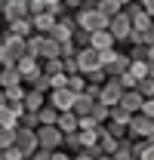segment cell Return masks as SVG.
<instances>
[{"label": "cell", "instance_id": "ab89813d", "mask_svg": "<svg viewBox=\"0 0 154 160\" xmlns=\"http://www.w3.org/2000/svg\"><path fill=\"white\" fill-rule=\"evenodd\" d=\"M80 3H83V0H62L65 9H80Z\"/></svg>", "mask_w": 154, "mask_h": 160}, {"label": "cell", "instance_id": "83f0119b", "mask_svg": "<svg viewBox=\"0 0 154 160\" xmlns=\"http://www.w3.org/2000/svg\"><path fill=\"white\" fill-rule=\"evenodd\" d=\"M99 9L111 19V16H117V12L123 9V3H120V0H99Z\"/></svg>", "mask_w": 154, "mask_h": 160}, {"label": "cell", "instance_id": "ac0fdd59", "mask_svg": "<svg viewBox=\"0 0 154 160\" xmlns=\"http://www.w3.org/2000/svg\"><path fill=\"white\" fill-rule=\"evenodd\" d=\"M59 129L62 132H74V129H80V114H74V111H59Z\"/></svg>", "mask_w": 154, "mask_h": 160}, {"label": "cell", "instance_id": "f907efd6", "mask_svg": "<svg viewBox=\"0 0 154 160\" xmlns=\"http://www.w3.org/2000/svg\"><path fill=\"white\" fill-rule=\"evenodd\" d=\"M0 40H3V31H0Z\"/></svg>", "mask_w": 154, "mask_h": 160}, {"label": "cell", "instance_id": "7c38bea8", "mask_svg": "<svg viewBox=\"0 0 154 160\" xmlns=\"http://www.w3.org/2000/svg\"><path fill=\"white\" fill-rule=\"evenodd\" d=\"M31 19H34V31H40V34H49V31L56 28L59 16L53 12V9H43V12H34Z\"/></svg>", "mask_w": 154, "mask_h": 160}, {"label": "cell", "instance_id": "60d3db41", "mask_svg": "<svg viewBox=\"0 0 154 160\" xmlns=\"http://www.w3.org/2000/svg\"><path fill=\"white\" fill-rule=\"evenodd\" d=\"M145 43H148V46H154V25L145 31Z\"/></svg>", "mask_w": 154, "mask_h": 160}, {"label": "cell", "instance_id": "484cf974", "mask_svg": "<svg viewBox=\"0 0 154 160\" xmlns=\"http://www.w3.org/2000/svg\"><path fill=\"white\" fill-rule=\"evenodd\" d=\"M3 92H6V102H25V86L22 83H13V86H3Z\"/></svg>", "mask_w": 154, "mask_h": 160}, {"label": "cell", "instance_id": "277c9868", "mask_svg": "<svg viewBox=\"0 0 154 160\" xmlns=\"http://www.w3.org/2000/svg\"><path fill=\"white\" fill-rule=\"evenodd\" d=\"M37 142L43 148H62V142H65V132L59 129V123H40L37 126Z\"/></svg>", "mask_w": 154, "mask_h": 160}, {"label": "cell", "instance_id": "d590c367", "mask_svg": "<svg viewBox=\"0 0 154 160\" xmlns=\"http://www.w3.org/2000/svg\"><path fill=\"white\" fill-rule=\"evenodd\" d=\"M65 62V71H68V74H77V71H80V65H77V56H68V59H62Z\"/></svg>", "mask_w": 154, "mask_h": 160}, {"label": "cell", "instance_id": "bcb514c9", "mask_svg": "<svg viewBox=\"0 0 154 160\" xmlns=\"http://www.w3.org/2000/svg\"><path fill=\"white\" fill-rule=\"evenodd\" d=\"M6 3H9V0H0V12H3V9H6Z\"/></svg>", "mask_w": 154, "mask_h": 160}, {"label": "cell", "instance_id": "681fc988", "mask_svg": "<svg viewBox=\"0 0 154 160\" xmlns=\"http://www.w3.org/2000/svg\"><path fill=\"white\" fill-rule=\"evenodd\" d=\"M120 3H123V6H126V3H133V0H120Z\"/></svg>", "mask_w": 154, "mask_h": 160}, {"label": "cell", "instance_id": "d6a6232c", "mask_svg": "<svg viewBox=\"0 0 154 160\" xmlns=\"http://www.w3.org/2000/svg\"><path fill=\"white\" fill-rule=\"evenodd\" d=\"M19 126H31V129H37V126H40V114H37V111H25V114L19 117Z\"/></svg>", "mask_w": 154, "mask_h": 160}, {"label": "cell", "instance_id": "8d00e7d4", "mask_svg": "<svg viewBox=\"0 0 154 160\" xmlns=\"http://www.w3.org/2000/svg\"><path fill=\"white\" fill-rule=\"evenodd\" d=\"M142 160H154V139L145 142V148H142V154H139Z\"/></svg>", "mask_w": 154, "mask_h": 160}, {"label": "cell", "instance_id": "9a60e30c", "mask_svg": "<svg viewBox=\"0 0 154 160\" xmlns=\"http://www.w3.org/2000/svg\"><path fill=\"white\" fill-rule=\"evenodd\" d=\"M96 102L99 99H93L90 92H77V99H74V114H80V117H86V114H93V108H96Z\"/></svg>", "mask_w": 154, "mask_h": 160}, {"label": "cell", "instance_id": "4fadbf2b", "mask_svg": "<svg viewBox=\"0 0 154 160\" xmlns=\"http://www.w3.org/2000/svg\"><path fill=\"white\" fill-rule=\"evenodd\" d=\"M90 46H96L99 52H102V49L117 46V37L111 34V28H102V31H93V43H90Z\"/></svg>", "mask_w": 154, "mask_h": 160}, {"label": "cell", "instance_id": "ffe728a7", "mask_svg": "<svg viewBox=\"0 0 154 160\" xmlns=\"http://www.w3.org/2000/svg\"><path fill=\"white\" fill-rule=\"evenodd\" d=\"M25 83H31V86L40 89V92H49V89H53V77H49L46 71H40V74H34V77H28Z\"/></svg>", "mask_w": 154, "mask_h": 160}, {"label": "cell", "instance_id": "5b68a950", "mask_svg": "<svg viewBox=\"0 0 154 160\" xmlns=\"http://www.w3.org/2000/svg\"><path fill=\"white\" fill-rule=\"evenodd\" d=\"M130 139H154V117L136 111L130 120Z\"/></svg>", "mask_w": 154, "mask_h": 160}, {"label": "cell", "instance_id": "30bf717a", "mask_svg": "<svg viewBox=\"0 0 154 160\" xmlns=\"http://www.w3.org/2000/svg\"><path fill=\"white\" fill-rule=\"evenodd\" d=\"M16 68L22 71V77H34V74H40L43 71V59H37V56H31V52H25L19 62H16Z\"/></svg>", "mask_w": 154, "mask_h": 160}, {"label": "cell", "instance_id": "4316f807", "mask_svg": "<svg viewBox=\"0 0 154 160\" xmlns=\"http://www.w3.org/2000/svg\"><path fill=\"white\" fill-rule=\"evenodd\" d=\"M111 120H117V123H126V126H130L133 111H130V108H123V105H111Z\"/></svg>", "mask_w": 154, "mask_h": 160}, {"label": "cell", "instance_id": "7a4b0ae2", "mask_svg": "<svg viewBox=\"0 0 154 160\" xmlns=\"http://www.w3.org/2000/svg\"><path fill=\"white\" fill-rule=\"evenodd\" d=\"M28 52V37H19V34H13V31H6L3 34V65H16Z\"/></svg>", "mask_w": 154, "mask_h": 160}, {"label": "cell", "instance_id": "d4e9b609", "mask_svg": "<svg viewBox=\"0 0 154 160\" xmlns=\"http://www.w3.org/2000/svg\"><path fill=\"white\" fill-rule=\"evenodd\" d=\"M86 83H90V80H86V74H83V71L68 74V86H71L74 92H86Z\"/></svg>", "mask_w": 154, "mask_h": 160}, {"label": "cell", "instance_id": "836d02e7", "mask_svg": "<svg viewBox=\"0 0 154 160\" xmlns=\"http://www.w3.org/2000/svg\"><path fill=\"white\" fill-rule=\"evenodd\" d=\"M130 59H148V43H130Z\"/></svg>", "mask_w": 154, "mask_h": 160}, {"label": "cell", "instance_id": "6da1fadb", "mask_svg": "<svg viewBox=\"0 0 154 160\" xmlns=\"http://www.w3.org/2000/svg\"><path fill=\"white\" fill-rule=\"evenodd\" d=\"M102 65H105L108 77H120L123 71H130L133 59H130V52H120L117 46H111V49H102Z\"/></svg>", "mask_w": 154, "mask_h": 160}, {"label": "cell", "instance_id": "e0dca14e", "mask_svg": "<svg viewBox=\"0 0 154 160\" xmlns=\"http://www.w3.org/2000/svg\"><path fill=\"white\" fill-rule=\"evenodd\" d=\"M6 31H13V34H19V37H31V34H34V19H31V16L16 19V22L6 25Z\"/></svg>", "mask_w": 154, "mask_h": 160}, {"label": "cell", "instance_id": "44dd1931", "mask_svg": "<svg viewBox=\"0 0 154 160\" xmlns=\"http://www.w3.org/2000/svg\"><path fill=\"white\" fill-rule=\"evenodd\" d=\"M77 157L80 160H102V157H108V154H105V151H102V145H83V148H80V151H77Z\"/></svg>", "mask_w": 154, "mask_h": 160}, {"label": "cell", "instance_id": "4dcf8cb0", "mask_svg": "<svg viewBox=\"0 0 154 160\" xmlns=\"http://www.w3.org/2000/svg\"><path fill=\"white\" fill-rule=\"evenodd\" d=\"M136 89H139L145 99H154V77H151V74H148V77H142L139 83H136Z\"/></svg>", "mask_w": 154, "mask_h": 160}, {"label": "cell", "instance_id": "7402d4cb", "mask_svg": "<svg viewBox=\"0 0 154 160\" xmlns=\"http://www.w3.org/2000/svg\"><path fill=\"white\" fill-rule=\"evenodd\" d=\"M133 157H136V151H133V139L126 136V139H120V145H117L114 160H133Z\"/></svg>", "mask_w": 154, "mask_h": 160}, {"label": "cell", "instance_id": "f1b7e54d", "mask_svg": "<svg viewBox=\"0 0 154 160\" xmlns=\"http://www.w3.org/2000/svg\"><path fill=\"white\" fill-rule=\"evenodd\" d=\"M16 129H19V126H16ZM16 129H13V126H0V148H3V151H6L9 145H16Z\"/></svg>", "mask_w": 154, "mask_h": 160}, {"label": "cell", "instance_id": "5bb4252c", "mask_svg": "<svg viewBox=\"0 0 154 160\" xmlns=\"http://www.w3.org/2000/svg\"><path fill=\"white\" fill-rule=\"evenodd\" d=\"M142 102H145V96H142V92H139V89H123V96H120V102H117V105H123V108H130V111H142Z\"/></svg>", "mask_w": 154, "mask_h": 160}, {"label": "cell", "instance_id": "52a82bcc", "mask_svg": "<svg viewBox=\"0 0 154 160\" xmlns=\"http://www.w3.org/2000/svg\"><path fill=\"white\" fill-rule=\"evenodd\" d=\"M77 65H80L83 74H90V71H96V68H105V65H102V52H99L96 46H80V49H77Z\"/></svg>", "mask_w": 154, "mask_h": 160}, {"label": "cell", "instance_id": "8992f818", "mask_svg": "<svg viewBox=\"0 0 154 160\" xmlns=\"http://www.w3.org/2000/svg\"><path fill=\"white\" fill-rule=\"evenodd\" d=\"M37 129H31V126H19L16 129V148H19L25 157H34V151H37Z\"/></svg>", "mask_w": 154, "mask_h": 160}, {"label": "cell", "instance_id": "ba28073f", "mask_svg": "<svg viewBox=\"0 0 154 160\" xmlns=\"http://www.w3.org/2000/svg\"><path fill=\"white\" fill-rule=\"evenodd\" d=\"M74 99H77V92L71 86H53L49 89V105H56L59 111H71L74 108Z\"/></svg>", "mask_w": 154, "mask_h": 160}, {"label": "cell", "instance_id": "74e56055", "mask_svg": "<svg viewBox=\"0 0 154 160\" xmlns=\"http://www.w3.org/2000/svg\"><path fill=\"white\" fill-rule=\"evenodd\" d=\"M6 160H25V154H22L16 145H9V148H6Z\"/></svg>", "mask_w": 154, "mask_h": 160}, {"label": "cell", "instance_id": "2e32d148", "mask_svg": "<svg viewBox=\"0 0 154 160\" xmlns=\"http://www.w3.org/2000/svg\"><path fill=\"white\" fill-rule=\"evenodd\" d=\"M46 102H49V92H40V89H34V86L25 92V108H28V111H40Z\"/></svg>", "mask_w": 154, "mask_h": 160}, {"label": "cell", "instance_id": "603a6c76", "mask_svg": "<svg viewBox=\"0 0 154 160\" xmlns=\"http://www.w3.org/2000/svg\"><path fill=\"white\" fill-rule=\"evenodd\" d=\"M62 148H65V151H71V154H77V151H80V148H83V142H80V132H65V142H62Z\"/></svg>", "mask_w": 154, "mask_h": 160}, {"label": "cell", "instance_id": "3957f363", "mask_svg": "<svg viewBox=\"0 0 154 160\" xmlns=\"http://www.w3.org/2000/svg\"><path fill=\"white\" fill-rule=\"evenodd\" d=\"M108 28H111V34L117 37V43H126V40H130V34H133V19H130L126 6H123V9L117 12V16H111Z\"/></svg>", "mask_w": 154, "mask_h": 160}, {"label": "cell", "instance_id": "816d5d0a", "mask_svg": "<svg viewBox=\"0 0 154 160\" xmlns=\"http://www.w3.org/2000/svg\"><path fill=\"white\" fill-rule=\"evenodd\" d=\"M0 86H3V83H0Z\"/></svg>", "mask_w": 154, "mask_h": 160}, {"label": "cell", "instance_id": "1f68e13d", "mask_svg": "<svg viewBox=\"0 0 154 160\" xmlns=\"http://www.w3.org/2000/svg\"><path fill=\"white\" fill-rule=\"evenodd\" d=\"M130 71L136 74V80L148 77V59H133V65H130Z\"/></svg>", "mask_w": 154, "mask_h": 160}, {"label": "cell", "instance_id": "d6986e66", "mask_svg": "<svg viewBox=\"0 0 154 160\" xmlns=\"http://www.w3.org/2000/svg\"><path fill=\"white\" fill-rule=\"evenodd\" d=\"M99 145H102V151H105L108 157H114L117 145H120V139H117V136H111V132L105 129V123H102V132H99Z\"/></svg>", "mask_w": 154, "mask_h": 160}, {"label": "cell", "instance_id": "f6af8a7d", "mask_svg": "<svg viewBox=\"0 0 154 160\" xmlns=\"http://www.w3.org/2000/svg\"><path fill=\"white\" fill-rule=\"evenodd\" d=\"M3 102H6V92H3V86H0V105H3Z\"/></svg>", "mask_w": 154, "mask_h": 160}, {"label": "cell", "instance_id": "b9f144b4", "mask_svg": "<svg viewBox=\"0 0 154 160\" xmlns=\"http://www.w3.org/2000/svg\"><path fill=\"white\" fill-rule=\"evenodd\" d=\"M139 3H142V9H148V12L154 16V0H139Z\"/></svg>", "mask_w": 154, "mask_h": 160}, {"label": "cell", "instance_id": "9c48e42d", "mask_svg": "<svg viewBox=\"0 0 154 160\" xmlns=\"http://www.w3.org/2000/svg\"><path fill=\"white\" fill-rule=\"evenodd\" d=\"M120 96H123V83H120L117 77H108L105 83H102L99 102H105V105H117V102H120Z\"/></svg>", "mask_w": 154, "mask_h": 160}, {"label": "cell", "instance_id": "7dc6e473", "mask_svg": "<svg viewBox=\"0 0 154 160\" xmlns=\"http://www.w3.org/2000/svg\"><path fill=\"white\" fill-rule=\"evenodd\" d=\"M148 59H154V46H148Z\"/></svg>", "mask_w": 154, "mask_h": 160}, {"label": "cell", "instance_id": "8fae6325", "mask_svg": "<svg viewBox=\"0 0 154 160\" xmlns=\"http://www.w3.org/2000/svg\"><path fill=\"white\" fill-rule=\"evenodd\" d=\"M25 16H31L28 0H9V3H6V9H3V22H6V25H9V22H16V19H25Z\"/></svg>", "mask_w": 154, "mask_h": 160}, {"label": "cell", "instance_id": "cb8c5ba5", "mask_svg": "<svg viewBox=\"0 0 154 160\" xmlns=\"http://www.w3.org/2000/svg\"><path fill=\"white\" fill-rule=\"evenodd\" d=\"M43 71H46L49 77L62 74V71H65V62H62V56H59V59H43ZM65 74H68V71H65Z\"/></svg>", "mask_w": 154, "mask_h": 160}, {"label": "cell", "instance_id": "e575fe53", "mask_svg": "<svg viewBox=\"0 0 154 160\" xmlns=\"http://www.w3.org/2000/svg\"><path fill=\"white\" fill-rule=\"evenodd\" d=\"M86 80H90V83H105V80H108V71H105V68H96V71L86 74Z\"/></svg>", "mask_w": 154, "mask_h": 160}, {"label": "cell", "instance_id": "c3c4849f", "mask_svg": "<svg viewBox=\"0 0 154 160\" xmlns=\"http://www.w3.org/2000/svg\"><path fill=\"white\" fill-rule=\"evenodd\" d=\"M43 3H46V6H49V3H59V0H43Z\"/></svg>", "mask_w": 154, "mask_h": 160}, {"label": "cell", "instance_id": "f546056e", "mask_svg": "<svg viewBox=\"0 0 154 160\" xmlns=\"http://www.w3.org/2000/svg\"><path fill=\"white\" fill-rule=\"evenodd\" d=\"M93 117L99 123H108L111 120V105H105V102H96V108H93Z\"/></svg>", "mask_w": 154, "mask_h": 160}, {"label": "cell", "instance_id": "ee69618b", "mask_svg": "<svg viewBox=\"0 0 154 160\" xmlns=\"http://www.w3.org/2000/svg\"><path fill=\"white\" fill-rule=\"evenodd\" d=\"M3 59H6V56H3V40H0V68H3Z\"/></svg>", "mask_w": 154, "mask_h": 160}, {"label": "cell", "instance_id": "7bdbcfd3", "mask_svg": "<svg viewBox=\"0 0 154 160\" xmlns=\"http://www.w3.org/2000/svg\"><path fill=\"white\" fill-rule=\"evenodd\" d=\"M148 74L154 77V59H148Z\"/></svg>", "mask_w": 154, "mask_h": 160}, {"label": "cell", "instance_id": "f35d334b", "mask_svg": "<svg viewBox=\"0 0 154 160\" xmlns=\"http://www.w3.org/2000/svg\"><path fill=\"white\" fill-rule=\"evenodd\" d=\"M142 114L154 117V99H145V102H142Z\"/></svg>", "mask_w": 154, "mask_h": 160}]
</instances>
